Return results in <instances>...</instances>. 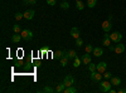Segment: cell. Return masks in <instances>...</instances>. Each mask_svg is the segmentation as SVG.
I'll list each match as a JSON object with an SVG mask.
<instances>
[{
    "instance_id": "cell-5",
    "label": "cell",
    "mask_w": 126,
    "mask_h": 93,
    "mask_svg": "<svg viewBox=\"0 0 126 93\" xmlns=\"http://www.w3.org/2000/svg\"><path fill=\"white\" fill-rule=\"evenodd\" d=\"M63 83L66 84V87H69V86H73L75 84V78H73V76L68 74L64 77V79H63Z\"/></svg>"
},
{
    "instance_id": "cell-1",
    "label": "cell",
    "mask_w": 126,
    "mask_h": 93,
    "mask_svg": "<svg viewBox=\"0 0 126 93\" xmlns=\"http://www.w3.org/2000/svg\"><path fill=\"white\" fill-rule=\"evenodd\" d=\"M111 86H112V84H111V82H109V79L103 80V82H98V89H100V92H102V93L110 92Z\"/></svg>"
},
{
    "instance_id": "cell-13",
    "label": "cell",
    "mask_w": 126,
    "mask_h": 93,
    "mask_svg": "<svg viewBox=\"0 0 126 93\" xmlns=\"http://www.w3.org/2000/svg\"><path fill=\"white\" fill-rule=\"evenodd\" d=\"M92 54L94 57H101L103 54V49L101 47H97V48H93V52H92Z\"/></svg>"
},
{
    "instance_id": "cell-18",
    "label": "cell",
    "mask_w": 126,
    "mask_h": 93,
    "mask_svg": "<svg viewBox=\"0 0 126 93\" xmlns=\"http://www.w3.org/2000/svg\"><path fill=\"white\" fill-rule=\"evenodd\" d=\"M78 89L76 88V87H73V86H69V87H66L64 88V91H63V92H64V93H76Z\"/></svg>"
},
{
    "instance_id": "cell-4",
    "label": "cell",
    "mask_w": 126,
    "mask_h": 93,
    "mask_svg": "<svg viewBox=\"0 0 126 93\" xmlns=\"http://www.w3.org/2000/svg\"><path fill=\"white\" fill-rule=\"evenodd\" d=\"M90 77H91V79L93 80V82H101V79H102V73H100L98 70H94V72H91V74H90Z\"/></svg>"
},
{
    "instance_id": "cell-16",
    "label": "cell",
    "mask_w": 126,
    "mask_h": 93,
    "mask_svg": "<svg viewBox=\"0 0 126 93\" xmlns=\"http://www.w3.org/2000/svg\"><path fill=\"white\" fill-rule=\"evenodd\" d=\"M82 63H83V64H90V63H91V55H90V53L83 54V57H82Z\"/></svg>"
},
{
    "instance_id": "cell-7",
    "label": "cell",
    "mask_w": 126,
    "mask_h": 93,
    "mask_svg": "<svg viewBox=\"0 0 126 93\" xmlns=\"http://www.w3.org/2000/svg\"><path fill=\"white\" fill-rule=\"evenodd\" d=\"M111 43H112V40L110 39V34L109 33H106L103 35V39H102V44L105 45V47H110L111 45Z\"/></svg>"
},
{
    "instance_id": "cell-6",
    "label": "cell",
    "mask_w": 126,
    "mask_h": 93,
    "mask_svg": "<svg viewBox=\"0 0 126 93\" xmlns=\"http://www.w3.org/2000/svg\"><path fill=\"white\" fill-rule=\"evenodd\" d=\"M101 25H102V29H103L105 33H110V32H111L112 25H111V22H110V20H105V22H102Z\"/></svg>"
},
{
    "instance_id": "cell-37",
    "label": "cell",
    "mask_w": 126,
    "mask_h": 93,
    "mask_svg": "<svg viewBox=\"0 0 126 93\" xmlns=\"http://www.w3.org/2000/svg\"><path fill=\"white\" fill-rule=\"evenodd\" d=\"M116 92H117V91H116V89H113V88L110 89V93H116Z\"/></svg>"
},
{
    "instance_id": "cell-2",
    "label": "cell",
    "mask_w": 126,
    "mask_h": 93,
    "mask_svg": "<svg viewBox=\"0 0 126 93\" xmlns=\"http://www.w3.org/2000/svg\"><path fill=\"white\" fill-rule=\"evenodd\" d=\"M20 34H22V38L25 40V42H29V40L33 39V32L29 30V29H23Z\"/></svg>"
},
{
    "instance_id": "cell-22",
    "label": "cell",
    "mask_w": 126,
    "mask_h": 93,
    "mask_svg": "<svg viewBox=\"0 0 126 93\" xmlns=\"http://www.w3.org/2000/svg\"><path fill=\"white\" fill-rule=\"evenodd\" d=\"M23 4L24 5H35L37 4V0H23Z\"/></svg>"
},
{
    "instance_id": "cell-14",
    "label": "cell",
    "mask_w": 126,
    "mask_h": 93,
    "mask_svg": "<svg viewBox=\"0 0 126 93\" xmlns=\"http://www.w3.org/2000/svg\"><path fill=\"white\" fill-rule=\"evenodd\" d=\"M23 38H22V34H19V33H15V34H13V37H12V42L13 43H19L20 40H22Z\"/></svg>"
},
{
    "instance_id": "cell-39",
    "label": "cell",
    "mask_w": 126,
    "mask_h": 93,
    "mask_svg": "<svg viewBox=\"0 0 126 93\" xmlns=\"http://www.w3.org/2000/svg\"><path fill=\"white\" fill-rule=\"evenodd\" d=\"M125 13H126V12H125Z\"/></svg>"
},
{
    "instance_id": "cell-31",
    "label": "cell",
    "mask_w": 126,
    "mask_h": 93,
    "mask_svg": "<svg viewBox=\"0 0 126 93\" xmlns=\"http://www.w3.org/2000/svg\"><path fill=\"white\" fill-rule=\"evenodd\" d=\"M82 44H83V40H82L81 38H77V39H76V45L79 48V47H82Z\"/></svg>"
},
{
    "instance_id": "cell-20",
    "label": "cell",
    "mask_w": 126,
    "mask_h": 93,
    "mask_svg": "<svg viewBox=\"0 0 126 93\" xmlns=\"http://www.w3.org/2000/svg\"><path fill=\"white\" fill-rule=\"evenodd\" d=\"M76 8L78 10H83L85 9V4H83V1H81V0H76Z\"/></svg>"
},
{
    "instance_id": "cell-23",
    "label": "cell",
    "mask_w": 126,
    "mask_h": 93,
    "mask_svg": "<svg viewBox=\"0 0 126 93\" xmlns=\"http://www.w3.org/2000/svg\"><path fill=\"white\" fill-rule=\"evenodd\" d=\"M97 1H98V0H87L88 8H94V6H96V4H97Z\"/></svg>"
},
{
    "instance_id": "cell-34",
    "label": "cell",
    "mask_w": 126,
    "mask_h": 93,
    "mask_svg": "<svg viewBox=\"0 0 126 93\" xmlns=\"http://www.w3.org/2000/svg\"><path fill=\"white\" fill-rule=\"evenodd\" d=\"M119 93H126V88H121V89H119Z\"/></svg>"
},
{
    "instance_id": "cell-21",
    "label": "cell",
    "mask_w": 126,
    "mask_h": 93,
    "mask_svg": "<svg viewBox=\"0 0 126 93\" xmlns=\"http://www.w3.org/2000/svg\"><path fill=\"white\" fill-rule=\"evenodd\" d=\"M63 55H64V52H62V50H57L54 53V58L56 59H61Z\"/></svg>"
},
{
    "instance_id": "cell-28",
    "label": "cell",
    "mask_w": 126,
    "mask_h": 93,
    "mask_svg": "<svg viewBox=\"0 0 126 93\" xmlns=\"http://www.w3.org/2000/svg\"><path fill=\"white\" fill-rule=\"evenodd\" d=\"M88 69H90V72L97 70V64H92V63H90V64H88Z\"/></svg>"
},
{
    "instance_id": "cell-12",
    "label": "cell",
    "mask_w": 126,
    "mask_h": 93,
    "mask_svg": "<svg viewBox=\"0 0 126 93\" xmlns=\"http://www.w3.org/2000/svg\"><path fill=\"white\" fill-rule=\"evenodd\" d=\"M71 37H72V38H75V39L79 38V30H78V28L73 27V28L71 29Z\"/></svg>"
},
{
    "instance_id": "cell-17",
    "label": "cell",
    "mask_w": 126,
    "mask_h": 93,
    "mask_svg": "<svg viewBox=\"0 0 126 93\" xmlns=\"http://www.w3.org/2000/svg\"><path fill=\"white\" fill-rule=\"evenodd\" d=\"M68 60H69V58H68L67 55H63V57L59 59V63H61V66H62V67H66V66H67V63H68Z\"/></svg>"
},
{
    "instance_id": "cell-38",
    "label": "cell",
    "mask_w": 126,
    "mask_h": 93,
    "mask_svg": "<svg viewBox=\"0 0 126 93\" xmlns=\"http://www.w3.org/2000/svg\"><path fill=\"white\" fill-rule=\"evenodd\" d=\"M62 1H63V0H62Z\"/></svg>"
},
{
    "instance_id": "cell-25",
    "label": "cell",
    "mask_w": 126,
    "mask_h": 93,
    "mask_svg": "<svg viewBox=\"0 0 126 93\" xmlns=\"http://www.w3.org/2000/svg\"><path fill=\"white\" fill-rule=\"evenodd\" d=\"M81 62H82V59H79L78 57H76V58H75V62H73V67H75V68L79 67V66H81Z\"/></svg>"
},
{
    "instance_id": "cell-15",
    "label": "cell",
    "mask_w": 126,
    "mask_h": 93,
    "mask_svg": "<svg viewBox=\"0 0 126 93\" xmlns=\"http://www.w3.org/2000/svg\"><path fill=\"white\" fill-rule=\"evenodd\" d=\"M110 82H111V84H112L113 87H117V86L121 84V79H120L119 77H112Z\"/></svg>"
},
{
    "instance_id": "cell-24",
    "label": "cell",
    "mask_w": 126,
    "mask_h": 93,
    "mask_svg": "<svg viewBox=\"0 0 126 93\" xmlns=\"http://www.w3.org/2000/svg\"><path fill=\"white\" fill-rule=\"evenodd\" d=\"M61 8H62V9H64V10L69 9V4H68L67 0H63V1L61 3Z\"/></svg>"
},
{
    "instance_id": "cell-30",
    "label": "cell",
    "mask_w": 126,
    "mask_h": 93,
    "mask_svg": "<svg viewBox=\"0 0 126 93\" xmlns=\"http://www.w3.org/2000/svg\"><path fill=\"white\" fill-rule=\"evenodd\" d=\"M43 92H48V93H52V92H56V89H53V88H52V87H44L43 88Z\"/></svg>"
},
{
    "instance_id": "cell-11",
    "label": "cell",
    "mask_w": 126,
    "mask_h": 93,
    "mask_svg": "<svg viewBox=\"0 0 126 93\" xmlns=\"http://www.w3.org/2000/svg\"><path fill=\"white\" fill-rule=\"evenodd\" d=\"M64 55H67L69 59H75V58L77 57V52L73 50V49H71V50H68V52H64Z\"/></svg>"
},
{
    "instance_id": "cell-33",
    "label": "cell",
    "mask_w": 126,
    "mask_h": 93,
    "mask_svg": "<svg viewBox=\"0 0 126 93\" xmlns=\"http://www.w3.org/2000/svg\"><path fill=\"white\" fill-rule=\"evenodd\" d=\"M47 4L50 5V6H54L57 4V0H47Z\"/></svg>"
},
{
    "instance_id": "cell-36",
    "label": "cell",
    "mask_w": 126,
    "mask_h": 93,
    "mask_svg": "<svg viewBox=\"0 0 126 93\" xmlns=\"http://www.w3.org/2000/svg\"><path fill=\"white\" fill-rule=\"evenodd\" d=\"M109 49H110L111 52H115V47H113V45H110V47H109Z\"/></svg>"
},
{
    "instance_id": "cell-10",
    "label": "cell",
    "mask_w": 126,
    "mask_h": 93,
    "mask_svg": "<svg viewBox=\"0 0 126 93\" xmlns=\"http://www.w3.org/2000/svg\"><path fill=\"white\" fill-rule=\"evenodd\" d=\"M124 52H125V45L124 44L117 43L116 45H115V53L116 54H121V53H124Z\"/></svg>"
},
{
    "instance_id": "cell-35",
    "label": "cell",
    "mask_w": 126,
    "mask_h": 93,
    "mask_svg": "<svg viewBox=\"0 0 126 93\" xmlns=\"http://www.w3.org/2000/svg\"><path fill=\"white\" fill-rule=\"evenodd\" d=\"M47 52H48V48L47 47H44L43 49H42V53H47Z\"/></svg>"
},
{
    "instance_id": "cell-29",
    "label": "cell",
    "mask_w": 126,
    "mask_h": 93,
    "mask_svg": "<svg viewBox=\"0 0 126 93\" xmlns=\"http://www.w3.org/2000/svg\"><path fill=\"white\" fill-rule=\"evenodd\" d=\"M102 76H103V78H105V79H111V78H112V74L110 73V72H107V70L105 72V73H103Z\"/></svg>"
},
{
    "instance_id": "cell-3",
    "label": "cell",
    "mask_w": 126,
    "mask_h": 93,
    "mask_svg": "<svg viewBox=\"0 0 126 93\" xmlns=\"http://www.w3.org/2000/svg\"><path fill=\"white\" fill-rule=\"evenodd\" d=\"M110 39L112 40V43L117 44V43H120V42H121V39H122V34H121V33H119V32H113V33H111V34H110Z\"/></svg>"
},
{
    "instance_id": "cell-26",
    "label": "cell",
    "mask_w": 126,
    "mask_h": 93,
    "mask_svg": "<svg viewBox=\"0 0 126 93\" xmlns=\"http://www.w3.org/2000/svg\"><path fill=\"white\" fill-rule=\"evenodd\" d=\"M13 32H14V33H22V29H20L19 24H15V25L13 27Z\"/></svg>"
},
{
    "instance_id": "cell-27",
    "label": "cell",
    "mask_w": 126,
    "mask_h": 93,
    "mask_svg": "<svg viewBox=\"0 0 126 93\" xmlns=\"http://www.w3.org/2000/svg\"><path fill=\"white\" fill-rule=\"evenodd\" d=\"M85 49H86V53H90V54L93 52V47H92V44H87Z\"/></svg>"
},
{
    "instance_id": "cell-9",
    "label": "cell",
    "mask_w": 126,
    "mask_h": 93,
    "mask_svg": "<svg viewBox=\"0 0 126 93\" xmlns=\"http://www.w3.org/2000/svg\"><path fill=\"white\" fill-rule=\"evenodd\" d=\"M34 14H35V12L33 9H30V10H27V12L24 13V18L27 19V20H32L34 18Z\"/></svg>"
},
{
    "instance_id": "cell-8",
    "label": "cell",
    "mask_w": 126,
    "mask_h": 93,
    "mask_svg": "<svg viewBox=\"0 0 126 93\" xmlns=\"http://www.w3.org/2000/svg\"><path fill=\"white\" fill-rule=\"evenodd\" d=\"M107 69V63L106 62H100V63L97 64V70L100 72V73H105Z\"/></svg>"
},
{
    "instance_id": "cell-32",
    "label": "cell",
    "mask_w": 126,
    "mask_h": 93,
    "mask_svg": "<svg viewBox=\"0 0 126 93\" xmlns=\"http://www.w3.org/2000/svg\"><path fill=\"white\" fill-rule=\"evenodd\" d=\"M22 18H24V13H16L15 14V19L16 20H20Z\"/></svg>"
},
{
    "instance_id": "cell-19",
    "label": "cell",
    "mask_w": 126,
    "mask_h": 93,
    "mask_svg": "<svg viewBox=\"0 0 126 93\" xmlns=\"http://www.w3.org/2000/svg\"><path fill=\"white\" fill-rule=\"evenodd\" d=\"M64 88H66V84L63 83V82H62V83H58V84H57V88H56V92H57V93L63 92V91H64Z\"/></svg>"
}]
</instances>
